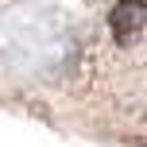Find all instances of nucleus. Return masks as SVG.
I'll return each instance as SVG.
<instances>
[{
	"instance_id": "nucleus-1",
	"label": "nucleus",
	"mask_w": 147,
	"mask_h": 147,
	"mask_svg": "<svg viewBox=\"0 0 147 147\" xmlns=\"http://www.w3.org/2000/svg\"><path fill=\"white\" fill-rule=\"evenodd\" d=\"M109 27H112V39H116L120 47L136 43V39L143 35V27H147L143 0H120V4L112 8V16H109Z\"/></svg>"
}]
</instances>
